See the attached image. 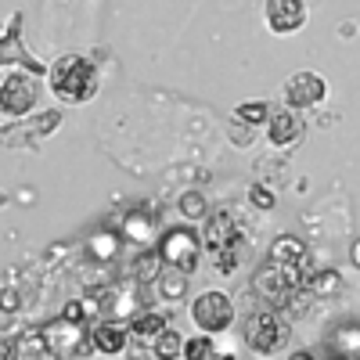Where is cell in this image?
Wrapping results in <instances>:
<instances>
[{
	"mask_svg": "<svg viewBox=\"0 0 360 360\" xmlns=\"http://www.w3.org/2000/svg\"><path fill=\"white\" fill-rule=\"evenodd\" d=\"M198 234H202V249H209L217 256L213 263H217L220 274H234L238 263H242V252H245V231L238 227L231 209H217V213H209Z\"/></svg>",
	"mask_w": 360,
	"mask_h": 360,
	"instance_id": "6da1fadb",
	"label": "cell"
},
{
	"mask_svg": "<svg viewBox=\"0 0 360 360\" xmlns=\"http://www.w3.org/2000/svg\"><path fill=\"white\" fill-rule=\"evenodd\" d=\"M51 94L65 105H83L98 94V69L79 54H62L58 62L47 69Z\"/></svg>",
	"mask_w": 360,
	"mask_h": 360,
	"instance_id": "7a4b0ae2",
	"label": "cell"
},
{
	"mask_svg": "<svg viewBox=\"0 0 360 360\" xmlns=\"http://www.w3.org/2000/svg\"><path fill=\"white\" fill-rule=\"evenodd\" d=\"M299 288H303V270L281 266L274 259H266L252 274V292L259 299V307H266V310H288L295 303Z\"/></svg>",
	"mask_w": 360,
	"mask_h": 360,
	"instance_id": "3957f363",
	"label": "cell"
},
{
	"mask_svg": "<svg viewBox=\"0 0 360 360\" xmlns=\"http://www.w3.org/2000/svg\"><path fill=\"white\" fill-rule=\"evenodd\" d=\"M288 335H292V328H288V321L281 317V310L259 307V310L249 314V321H245V346H249L256 356H278V353L288 346Z\"/></svg>",
	"mask_w": 360,
	"mask_h": 360,
	"instance_id": "277c9868",
	"label": "cell"
},
{
	"mask_svg": "<svg viewBox=\"0 0 360 360\" xmlns=\"http://www.w3.org/2000/svg\"><path fill=\"white\" fill-rule=\"evenodd\" d=\"M40 98V79H37V69H8L4 79H0V112L11 115V119H22L33 112Z\"/></svg>",
	"mask_w": 360,
	"mask_h": 360,
	"instance_id": "5b68a950",
	"label": "cell"
},
{
	"mask_svg": "<svg viewBox=\"0 0 360 360\" xmlns=\"http://www.w3.org/2000/svg\"><path fill=\"white\" fill-rule=\"evenodd\" d=\"M159 256H162L166 266L184 270V274H195V266L202 259V234L191 231L188 224L184 227H169L159 238Z\"/></svg>",
	"mask_w": 360,
	"mask_h": 360,
	"instance_id": "8992f818",
	"label": "cell"
},
{
	"mask_svg": "<svg viewBox=\"0 0 360 360\" xmlns=\"http://www.w3.org/2000/svg\"><path fill=\"white\" fill-rule=\"evenodd\" d=\"M191 321L202 328V332L217 335V332H227L231 321H234V303L227 292H202L195 303H191Z\"/></svg>",
	"mask_w": 360,
	"mask_h": 360,
	"instance_id": "52a82bcc",
	"label": "cell"
},
{
	"mask_svg": "<svg viewBox=\"0 0 360 360\" xmlns=\"http://www.w3.org/2000/svg\"><path fill=\"white\" fill-rule=\"evenodd\" d=\"M324 94H328V83L317 72H295L285 83V105L295 108V112H307V108L321 105Z\"/></svg>",
	"mask_w": 360,
	"mask_h": 360,
	"instance_id": "ba28073f",
	"label": "cell"
},
{
	"mask_svg": "<svg viewBox=\"0 0 360 360\" xmlns=\"http://www.w3.org/2000/svg\"><path fill=\"white\" fill-rule=\"evenodd\" d=\"M303 134H307V123H303V115H299L295 108H274L270 112V119H266V137H270V144L274 148H292V144H299L303 141Z\"/></svg>",
	"mask_w": 360,
	"mask_h": 360,
	"instance_id": "9c48e42d",
	"label": "cell"
},
{
	"mask_svg": "<svg viewBox=\"0 0 360 360\" xmlns=\"http://www.w3.org/2000/svg\"><path fill=\"white\" fill-rule=\"evenodd\" d=\"M307 22V4L303 0H266V25L278 37H288Z\"/></svg>",
	"mask_w": 360,
	"mask_h": 360,
	"instance_id": "30bf717a",
	"label": "cell"
},
{
	"mask_svg": "<svg viewBox=\"0 0 360 360\" xmlns=\"http://www.w3.org/2000/svg\"><path fill=\"white\" fill-rule=\"evenodd\" d=\"M90 346H94L98 353H123L127 342H130V324L123 321H94V328H90Z\"/></svg>",
	"mask_w": 360,
	"mask_h": 360,
	"instance_id": "8fae6325",
	"label": "cell"
},
{
	"mask_svg": "<svg viewBox=\"0 0 360 360\" xmlns=\"http://www.w3.org/2000/svg\"><path fill=\"white\" fill-rule=\"evenodd\" d=\"M166 328H169V314H162L155 307H141V310L130 314V339H137V342L152 346Z\"/></svg>",
	"mask_w": 360,
	"mask_h": 360,
	"instance_id": "7c38bea8",
	"label": "cell"
},
{
	"mask_svg": "<svg viewBox=\"0 0 360 360\" xmlns=\"http://www.w3.org/2000/svg\"><path fill=\"white\" fill-rule=\"evenodd\" d=\"M270 259L281 263V266L303 270V266H307V245H303V238H295V234H278L274 242H270Z\"/></svg>",
	"mask_w": 360,
	"mask_h": 360,
	"instance_id": "4fadbf2b",
	"label": "cell"
},
{
	"mask_svg": "<svg viewBox=\"0 0 360 360\" xmlns=\"http://www.w3.org/2000/svg\"><path fill=\"white\" fill-rule=\"evenodd\" d=\"M155 227L159 224H155V217L148 213V209H134V213L127 217V224H123V234L130 238V242H137V245H152L159 238Z\"/></svg>",
	"mask_w": 360,
	"mask_h": 360,
	"instance_id": "5bb4252c",
	"label": "cell"
},
{
	"mask_svg": "<svg viewBox=\"0 0 360 360\" xmlns=\"http://www.w3.org/2000/svg\"><path fill=\"white\" fill-rule=\"evenodd\" d=\"M15 360H58V349L44 332H29L15 342Z\"/></svg>",
	"mask_w": 360,
	"mask_h": 360,
	"instance_id": "9a60e30c",
	"label": "cell"
},
{
	"mask_svg": "<svg viewBox=\"0 0 360 360\" xmlns=\"http://www.w3.org/2000/svg\"><path fill=\"white\" fill-rule=\"evenodd\" d=\"M152 353H155V360H180L184 356V335L166 328V332L152 342Z\"/></svg>",
	"mask_w": 360,
	"mask_h": 360,
	"instance_id": "2e32d148",
	"label": "cell"
},
{
	"mask_svg": "<svg viewBox=\"0 0 360 360\" xmlns=\"http://www.w3.org/2000/svg\"><path fill=\"white\" fill-rule=\"evenodd\" d=\"M270 108L266 101H245V105H238L234 108V123H245V127H259V123H266L270 119Z\"/></svg>",
	"mask_w": 360,
	"mask_h": 360,
	"instance_id": "e0dca14e",
	"label": "cell"
},
{
	"mask_svg": "<svg viewBox=\"0 0 360 360\" xmlns=\"http://www.w3.org/2000/svg\"><path fill=\"white\" fill-rule=\"evenodd\" d=\"M176 209H180V217H184L188 224H191V220H205V217H209V205H205L202 191H184V195L176 198Z\"/></svg>",
	"mask_w": 360,
	"mask_h": 360,
	"instance_id": "ac0fdd59",
	"label": "cell"
},
{
	"mask_svg": "<svg viewBox=\"0 0 360 360\" xmlns=\"http://www.w3.org/2000/svg\"><path fill=\"white\" fill-rule=\"evenodd\" d=\"M188 278H191V274H184V270H173V266H169V270H162V274H159L155 285H159V292H162L166 299H180V295H184V288H188Z\"/></svg>",
	"mask_w": 360,
	"mask_h": 360,
	"instance_id": "d6986e66",
	"label": "cell"
},
{
	"mask_svg": "<svg viewBox=\"0 0 360 360\" xmlns=\"http://www.w3.org/2000/svg\"><path fill=\"white\" fill-rule=\"evenodd\" d=\"M162 256L159 252H144L141 259H137V266H134V274H137V281L141 285H155L159 281V274H162Z\"/></svg>",
	"mask_w": 360,
	"mask_h": 360,
	"instance_id": "ffe728a7",
	"label": "cell"
},
{
	"mask_svg": "<svg viewBox=\"0 0 360 360\" xmlns=\"http://www.w3.org/2000/svg\"><path fill=\"white\" fill-rule=\"evenodd\" d=\"M314 295H321V299H328V295H339V288H342V274L339 270H321V274H314L310 278V285H307Z\"/></svg>",
	"mask_w": 360,
	"mask_h": 360,
	"instance_id": "44dd1931",
	"label": "cell"
},
{
	"mask_svg": "<svg viewBox=\"0 0 360 360\" xmlns=\"http://www.w3.org/2000/svg\"><path fill=\"white\" fill-rule=\"evenodd\" d=\"M15 25H18V15L11 22V33L0 40V65H15V62H22V58H25V51L18 47V29Z\"/></svg>",
	"mask_w": 360,
	"mask_h": 360,
	"instance_id": "7402d4cb",
	"label": "cell"
},
{
	"mask_svg": "<svg viewBox=\"0 0 360 360\" xmlns=\"http://www.w3.org/2000/svg\"><path fill=\"white\" fill-rule=\"evenodd\" d=\"M213 353H217V346H213V339H209V332L184 339V360H209Z\"/></svg>",
	"mask_w": 360,
	"mask_h": 360,
	"instance_id": "603a6c76",
	"label": "cell"
},
{
	"mask_svg": "<svg viewBox=\"0 0 360 360\" xmlns=\"http://www.w3.org/2000/svg\"><path fill=\"white\" fill-rule=\"evenodd\" d=\"M249 202H252L256 209H274V205H278V195L270 191L266 184H252V188H249Z\"/></svg>",
	"mask_w": 360,
	"mask_h": 360,
	"instance_id": "cb8c5ba5",
	"label": "cell"
},
{
	"mask_svg": "<svg viewBox=\"0 0 360 360\" xmlns=\"http://www.w3.org/2000/svg\"><path fill=\"white\" fill-rule=\"evenodd\" d=\"M18 307H22L18 288H0V314H15Z\"/></svg>",
	"mask_w": 360,
	"mask_h": 360,
	"instance_id": "d4e9b609",
	"label": "cell"
},
{
	"mask_svg": "<svg viewBox=\"0 0 360 360\" xmlns=\"http://www.w3.org/2000/svg\"><path fill=\"white\" fill-rule=\"evenodd\" d=\"M58 119H62L58 112H44L37 123H33V134H47V130H54V127H58Z\"/></svg>",
	"mask_w": 360,
	"mask_h": 360,
	"instance_id": "484cf974",
	"label": "cell"
},
{
	"mask_svg": "<svg viewBox=\"0 0 360 360\" xmlns=\"http://www.w3.org/2000/svg\"><path fill=\"white\" fill-rule=\"evenodd\" d=\"M0 360H15V342L8 335H0Z\"/></svg>",
	"mask_w": 360,
	"mask_h": 360,
	"instance_id": "4316f807",
	"label": "cell"
},
{
	"mask_svg": "<svg viewBox=\"0 0 360 360\" xmlns=\"http://www.w3.org/2000/svg\"><path fill=\"white\" fill-rule=\"evenodd\" d=\"M349 259H353V266H360V238H356L353 249H349Z\"/></svg>",
	"mask_w": 360,
	"mask_h": 360,
	"instance_id": "83f0119b",
	"label": "cell"
},
{
	"mask_svg": "<svg viewBox=\"0 0 360 360\" xmlns=\"http://www.w3.org/2000/svg\"><path fill=\"white\" fill-rule=\"evenodd\" d=\"M288 360H317V356H314V353H310V349H299V353H292V356H288Z\"/></svg>",
	"mask_w": 360,
	"mask_h": 360,
	"instance_id": "f1b7e54d",
	"label": "cell"
},
{
	"mask_svg": "<svg viewBox=\"0 0 360 360\" xmlns=\"http://www.w3.org/2000/svg\"><path fill=\"white\" fill-rule=\"evenodd\" d=\"M209 360H238V356H231V353H213Z\"/></svg>",
	"mask_w": 360,
	"mask_h": 360,
	"instance_id": "f546056e",
	"label": "cell"
},
{
	"mask_svg": "<svg viewBox=\"0 0 360 360\" xmlns=\"http://www.w3.org/2000/svg\"><path fill=\"white\" fill-rule=\"evenodd\" d=\"M4 202H8V198H4V195H0V205H4Z\"/></svg>",
	"mask_w": 360,
	"mask_h": 360,
	"instance_id": "4dcf8cb0",
	"label": "cell"
}]
</instances>
